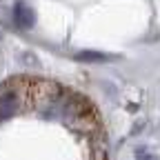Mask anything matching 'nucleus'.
<instances>
[{
    "mask_svg": "<svg viewBox=\"0 0 160 160\" xmlns=\"http://www.w3.org/2000/svg\"><path fill=\"white\" fill-rule=\"evenodd\" d=\"M18 107V100H16V93L11 91H5V93H0V120H5L9 118Z\"/></svg>",
    "mask_w": 160,
    "mask_h": 160,
    "instance_id": "obj_2",
    "label": "nucleus"
},
{
    "mask_svg": "<svg viewBox=\"0 0 160 160\" xmlns=\"http://www.w3.org/2000/svg\"><path fill=\"white\" fill-rule=\"evenodd\" d=\"M76 60H82V62H107L109 56L98 53V51H82V53L76 56Z\"/></svg>",
    "mask_w": 160,
    "mask_h": 160,
    "instance_id": "obj_3",
    "label": "nucleus"
},
{
    "mask_svg": "<svg viewBox=\"0 0 160 160\" xmlns=\"http://www.w3.org/2000/svg\"><path fill=\"white\" fill-rule=\"evenodd\" d=\"M13 20L20 29H29L33 25V11L27 2H16L13 5Z\"/></svg>",
    "mask_w": 160,
    "mask_h": 160,
    "instance_id": "obj_1",
    "label": "nucleus"
},
{
    "mask_svg": "<svg viewBox=\"0 0 160 160\" xmlns=\"http://www.w3.org/2000/svg\"><path fill=\"white\" fill-rule=\"evenodd\" d=\"M138 160H158L156 156H151V153H140L138 156Z\"/></svg>",
    "mask_w": 160,
    "mask_h": 160,
    "instance_id": "obj_4",
    "label": "nucleus"
}]
</instances>
